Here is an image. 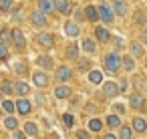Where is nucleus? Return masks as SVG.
<instances>
[{
    "instance_id": "1a4fd4ad",
    "label": "nucleus",
    "mask_w": 147,
    "mask_h": 139,
    "mask_svg": "<svg viewBox=\"0 0 147 139\" xmlns=\"http://www.w3.org/2000/svg\"><path fill=\"white\" fill-rule=\"evenodd\" d=\"M129 105H131L133 109H141V107L145 105V97H143L141 93H137V91H135V93H131V95H129Z\"/></svg>"
},
{
    "instance_id": "b1692460",
    "label": "nucleus",
    "mask_w": 147,
    "mask_h": 139,
    "mask_svg": "<svg viewBox=\"0 0 147 139\" xmlns=\"http://www.w3.org/2000/svg\"><path fill=\"white\" fill-rule=\"evenodd\" d=\"M129 49H131V55H133V57H143V53H145L141 43H131Z\"/></svg>"
},
{
    "instance_id": "79ce46f5",
    "label": "nucleus",
    "mask_w": 147,
    "mask_h": 139,
    "mask_svg": "<svg viewBox=\"0 0 147 139\" xmlns=\"http://www.w3.org/2000/svg\"><path fill=\"white\" fill-rule=\"evenodd\" d=\"M113 111H115V113H125V105L115 103V105H113Z\"/></svg>"
},
{
    "instance_id": "de8ad7c7",
    "label": "nucleus",
    "mask_w": 147,
    "mask_h": 139,
    "mask_svg": "<svg viewBox=\"0 0 147 139\" xmlns=\"http://www.w3.org/2000/svg\"><path fill=\"white\" fill-rule=\"evenodd\" d=\"M115 45H117V49H123V40L121 38H115Z\"/></svg>"
},
{
    "instance_id": "20e7f679",
    "label": "nucleus",
    "mask_w": 147,
    "mask_h": 139,
    "mask_svg": "<svg viewBox=\"0 0 147 139\" xmlns=\"http://www.w3.org/2000/svg\"><path fill=\"white\" fill-rule=\"evenodd\" d=\"M12 43H14L16 51H24V47H26V38H24V34H22L20 28H14V30H12Z\"/></svg>"
},
{
    "instance_id": "cd10ccee",
    "label": "nucleus",
    "mask_w": 147,
    "mask_h": 139,
    "mask_svg": "<svg viewBox=\"0 0 147 139\" xmlns=\"http://www.w3.org/2000/svg\"><path fill=\"white\" fill-rule=\"evenodd\" d=\"M133 137V127H121L119 129V139H131Z\"/></svg>"
},
{
    "instance_id": "7ed1b4c3",
    "label": "nucleus",
    "mask_w": 147,
    "mask_h": 139,
    "mask_svg": "<svg viewBox=\"0 0 147 139\" xmlns=\"http://www.w3.org/2000/svg\"><path fill=\"white\" fill-rule=\"evenodd\" d=\"M32 83L38 89H45V87H49V75L45 71H34L32 73Z\"/></svg>"
},
{
    "instance_id": "0eeeda50",
    "label": "nucleus",
    "mask_w": 147,
    "mask_h": 139,
    "mask_svg": "<svg viewBox=\"0 0 147 139\" xmlns=\"http://www.w3.org/2000/svg\"><path fill=\"white\" fill-rule=\"evenodd\" d=\"M30 109H32V103H30L26 97H22V99L16 101V113H20V115H28Z\"/></svg>"
},
{
    "instance_id": "dca6fc26",
    "label": "nucleus",
    "mask_w": 147,
    "mask_h": 139,
    "mask_svg": "<svg viewBox=\"0 0 147 139\" xmlns=\"http://www.w3.org/2000/svg\"><path fill=\"white\" fill-rule=\"evenodd\" d=\"M85 14H87V20H91V22H97V20L101 18L97 6H87V8H85Z\"/></svg>"
},
{
    "instance_id": "ea45409f",
    "label": "nucleus",
    "mask_w": 147,
    "mask_h": 139,
    "mask_svg": "<svg viewBox=\"0 0 147 139\" xmlns=\"http://www.w3.org/2000/svg\"><path fill=\"white\" fill-rule=\"evenodd\" d=\"M91 135H89V131H85V129H79L77 131V139H89Z\"/></svg>"
},
{
    "instance_id": "473e14b6",
    "label": "nucleus",
    "mask_w": 147,
    "mask_h": 139,
    "mask_svg": "<svg viewBox=\"0 0 147 139\" xmlns=\"http://www.w3.org/2000/svg\"><path fill=\"white\" fill-rule=\"evenodd\" d=\"M2 109H4L6 113H14V111H16V105H14L12 101H2Z\"/></svg>"
},
{
    "instance_id": "412c9836",
    "label": "nucleus",
    "mask_w": 147,
    "mask_h": 139,
    "mask_svg": "<svg viewBox=\"0 0 147 139\" xmlns=\"http://www.w3.org/2000/svg\"><path fill=\"white\" fill-rule=\"evenodd\" d=\"M24 133H26L28 137H36V135H38V127H36V123L28 121V123L24 125Z\"/></svg>"
},
{
    "instance_id": "f3484780",
    "label": "nucleus",
    "mask_w": 147,
    "mask_h": 139,
    "mask_svg": "<svg viewBox=\"0 0 147 139\" xmlns=\"http://www.w3.org/2000/svg\"><path fill=\"white\" fill-rule=\"evenodd\" d=\"M95 36H97L99 43H107V40H109V30H107L105 26H97V28H95Z\"/></svg>"
},
{
    "instance_id": "09e8293b",
    "label": "nucleus",
    "mask_w": 147,
    "mask_h": 139,
    "mask_svg": "<svg viewBox=\"0 0 147 139\" xmlns=\"http://www.w3.org/2000/svg\"><path fill=\"white\" fill-rule=\"evenodd\" d=\"M103 139H117V137H115V135H113V133H107V135H105V137H103Z\"/></svg>"
},
{
    "instance_id": "4468645a",
    "label": "nucleus",
    "mask_w": 147,
    "mask_h": 139,
    "mask_svg": "<svg viewBox=\"0 0 147 139\" xmlns=\"http://www.w3.org/2000/svg\"><path fill=\"white\" fill-rule=\"evenodd\" d=\"M38 6H40V12H45V14H51L57 8L55 0H38Z\"/></svg>"
},
{
    "instance_id": "2eb2a0df",
    "label": "nucleus",
    "mask_w": 147,
    "mask_h": 139,
    "mask_svg": "<svg viewBox=\"0 0 147 139\" xmlns=\"http://www.w3.org/2000/svg\"><path fill=\"white\" fill-rule=\"evenodd\" d=\"M131 127H133V131H137V133H145V131H147V121H145L143 117H135Z\"/></svg>"
},
{
    "instance_id": "f704fd0d",
    "label": "nucleus",
    "mask_w": 147,
    "mask_h": 139,
    "mask_svg": "<svg viewBox=\"0 0 147 139\" xmlns=\"http://www.w3.org/2000/svg\"><path fill=\"white\" fill-rule=\"evenodd\" d=\"M12 2H14V0H2V2H0V10H2V12H8V10L12 8Z\"/></svg>"
},
{
    "instance_id": "2f4dec72",
    "label": "nucleus",
    "mask_w": 147,
    "mask_h": 139,
    "mask_svg": "<svg viewBox=\"0 0 147 139\" xmlns=\"http://www.w3.org/2000/svg\"><path fill=\"white\" fill-rule=\"evenodd\" d=\"M4 127H6V129H10V131H12V129H16V127H18L16 117H6V119H4Z\"/></svg>"
},
{
    "instance_id": "423d86ee",
    "label": "nucleus",
    "mask_w": 147,
    "mask_h": 139,
    "mask_svg": "<svg viewBox=\"0 0 147 139\" xmlns=\"http://www.w3.org/2000/svg\"><path fill=\"white\" fill-rule=\"evenodd\" d=\"M119 85L115 83V81H107L105 85H103V93H105V97H117L119 95Z\"/></svg>"
},
{
    "instance_id": "4c0bfd02",
    "label": "nucleus",
    "mask_w": 147,
    "mask_h": 139,
    "mask_svg": "<svg viewBox=\"0 0 147 139\" xmlns=\"http://www.w3.org/2000/svg\"><path fill=\"white\" fill-rule=\"evenodd\" d=\"M14 71H16L18 75H24V73H26V67H24L22 63H16V65H14Z\"/></svg>"
},
{
    "instance_id": "7c9ffc66",
    "label": "nucleus",
    "mask_w": 147,
    "mask_h": 139,
    "mask_svg": "<svg viewBox=\"0 0 147 139\" xmlns=\"http://www.w3.org/2000/svg\"><path fill=\"white\" fill-rule=\"evenodd\" d=\"M2 93H4V95H12V93H16V87H14L10 81H4V83H2Z\"/></svg>"
},
{
    "instance_id": "a211bd4d",
    "label": "nucleus",
    "mask_w": 147,
    "mask_h": 139,
    "mask_svg": "<svg viewBox=\"0 0 147 139\" xmlns=\"http://www.w3.org/2000/svg\"><path fill=\"white\" fill-rule=\"evenodd\" d=\"M55 4H57V10L61 14H67L71 10V0H55Z\"/></svg>"
},
{
    "instance_id": "58836bf2",
    "label": "nucleus",
    "mask_w": 147,
    "mask_h": 139,
    "mask_svg": "<svg viewBox=\"0 0 147 139\" xmlns=\"http://www.w3.org/2000/svg\"><path fill=\"white\" fill-rule=\"evenodd\" d=\"M133 85H135V89H137V93L143 89V79L141 77H135V81H133Z\"/></svg>"
},
{
    "instance_id": "49530a36",
    "label": "nucleus",
    "mask_w": 147,
    "mask_h": 139,
    "mask_svg": "<svg viewBox=\"0 0 147 139\" xmlns=\"http://www.w3.org/2000/svg\"><path fill=\"white\" fill-rule=\"evenodd\" d=\"M26 137V133H22V131H14V139H24Z\"/></svg>"
},
{
    "instance_id": "bb28decb",
    "label": "nucleus",
    "mask_w": 147,
    "mask_h": 139,
    "mask_svg": "<svg viewBox=\"0 0 147 139\" xmlns=\"http://www.w3.org/2000/svg\"><path fill=\"white\" fill-rule=\"evenodd\" d=\"M83 49L91 55V53H95V51H97V45H95V40H93V38H85V40H83Z\"/></svg>"
},
{
    "instance_id": "39448f33",
    "label": "nucleus",
    "mask_w": 147,
    "mask_h": 139,
    "mask_svg": "<svg viewBox=\"0 0 147 139\" xmlns=\"http://www.w3.org/2000/svg\"><path fill=\"white\" fill-rule=\"evenodd\" d=\"M30 22H32L34 26H38V28H42V26H47V14L40 12V10H34V12L30 14Z\"/></svg>"
},
{
    "instance_id": "72a5a7b5",
    "label": "nucleus",
    "mask_w": 147,
    "mask_h": 139,
    "mask_svg": "<svg viewBox=\"0 0 147 139\" xmlns=\"http://www.w3.org/2000/svg\"><path fill=\"white\" fill-rule=\"evenodd\" d=\"M85 18H87L85 10H83V8H77V10H75V22H83Z\"/></svg>"
},
{
    "instance_id": "a18cd8bd",
    "label": "nucleus",
    "mask_w": 147,
    "mask_h": 139,
    "mask_svg": "<svg viewBox=\"0 0 147 139\" xmlns=\"http://www.w3.org/2000/svg\"><path fill=\"white\" fill-rule=\"evenodd\" d=\"M119 89H121V91H127V81H125V79L119 81Z\"/></svg>"
},
{
    "instance_id": "aec40b11",
    "label": "nucleus",
    "mask_w": 147,
    "mask_h": 139,
    "mask_svg": "<svg viewBox=\"0 0 147 139\" xmlns=\"http://www.w3.org/2000/svg\"><path fill=\"white\" fill-rule=\"evenodd\" d=\"M30 93V85H26V83H16V97H26Z\"/></svg>"
},
{
    "instance_id": "e433bc0d",
    "label": "nucleus",
    "mask_w": 147,
    "mask_h": 139,
    "mask_svg": "<svg viewBox=\"0 0 147 139\" xmlns=\"http://www.w3.org/2000/svg\"><path fill=\"white\" fill-rule=\"evenodd\" d=\"M0 57H2V61H6L8 59V47L2 43V45H0Z\"/></svg>"
},
{
    "instance_id": "6e6552de",
    "label": "nucleus",
    "mask_w": 147,
    "mask_h": 139,
    "mask_svg": "<svg viewBox=\"0 0 147 139\" xmlns=\"http://www.w3.org/2000/svg\"><path fill=\"white\" fill-rule=\"evenodd\" d=\"M38 43H40L42 49H53L55 47V36L51 32H40L38 34Z\"/></svg>"
},
{
    "instance_id": "a19ab883",
    "label": "nucleus",
    "mask_w": 147,
    "mask_h": 139,
    "mask_svg": "<svg viewBox=\"0 0 147 139\" xmlns=\"http://www.w3.org/2000/svg\"><path fill=\"white\" fill-rule=\"evenodd\" d=\"M135 22H137V24H145V16H143V12H135Z\"/></svg>"
},
{
    "instance_id": "c9c22d12",
    "label": "nucleus",
    "mask_w": 147,
    "mask_h": 139,
    "mask_svg": "<svg viewBox=\"0 0 147 139\" xmlns=\"http://www.w3.org/2000/svg\"><path fill=\"white\" fill-rule=\"evenodd\" d=\"M10 38H12V30H8V28H4V30H2V43L6 45V43H8Z\"/></svg>"
},
{
    "instance_id": "4be33fe9",
    "label": "nucleus",
    "mask_w": 147,
    "mask_h": 139,
    "mask_svg": "<svg viewBox=\"0 0 147 139\" xmlns=\"http://www.w3.org/2000/svg\"><path fill=\"white\" fill-rule=\"evenodd\" d=\"M89 81H91L93 85H101V83H103V73H101V71H91V73H89Z\"/></svg>"
},
{
    "instance_id": "a878e982",
    "label": "nucleus",
    "mask_w": 147,
    "mask_h": 139,
    "mask_svg": "<svg viewBox=\"0 0 147 139\" xmlns=\"http://www.w3.org/2000/svg\"><path fill=\"white\" fill-rule=\"evenodd\" d=\"M101 129H103V121H101V119H91V121H89V131L99 133Z\"/></svg>"
},
{
    "instance_id": "6ab92c4d",
    "label": "nucleus",
    "mask_w": 147,
    "mask_h": 139,
    "mask_svg": "<svg viewBox=\"0 0 147 139\" xmlns=\"http://www.w3.org/2000/svg\"><path fill=\"white\" fill-rule=\"evenodd\" d=\"M36 65L42 67V69H51V67H53V59H51L49 55H40V57L36 59Z\"/></svg>"
},
{
    "instance_id": "393cba45",
    "label": "nucleus",
    "mask_w": 147,
    "mask_h": 139,
    "mask_svg": "<svg viewBox=\"0 0 147 139\" xmlns=\"http://www.w3.org/2000/svg\"><path fill=\"white\" fill-rule=\"evenodd\" d=\"M79 57V45H69V49H67V59L69 61H75Z\"/></svg>"
},
{
    "instance_id": "ddd939ff",
    "label": "nucleus",
    "mask_w": 147,
    "mask_h": 139,
    "mask_svg": "<svg viewBox=\"0 0 147 139\" xmlns=\"http://www.w3.org/2000/svg\"><path fill=\"white\" fill-rule=\"evenodd\" d=\"M73 95V91H71V87H67V85H59L57 89H55V97L57 99H69Z\"/></svg>"
},
{
    "instance_id": "37998d69",
    "label": "nucleus",
    "mask_w": 147,
    "mask_h": 139,
    "mask_svg": "<svg viewBox=\"0 0 147 139\" xmlns=\"http://www.w3.org/2000/svg\"><path fill=\"white\" fill-rule=\"evenodd\" d=\"M63 123L71 127V125H73V117H71V115H65V117H63Z\"/></svg>"
},
{
    "instance_id": "f03ea898",
    "label": "nucleus",
    "mask_w": 147,
    "mask_h": 139,
    "mask_svg": "<svg viewBox=\"0 0 147 139\" xmlns=\"http://www.w3.org/2000/svg\"><path fill=\"white\" fill-rule=\"evenodd\" d=\"M99 14H101V20L107 22V24H111L113 18H115V10H111V6L107 2H101L99 4Z\"/></svg>"
},
{
    "instance_id": "c85d7f7f",
    "label": "nucleus",
    "mask_w": 147,
    "mask_h": 139,
    "mask_svg": "<svg viewBox=\"0 0 147 139\" xmlns=\"http://www.w3.org/2000/svg\"><path fill=\"white\" fill-rule=\"evenodd\" d=\"M123 69H125V71H133V69H135V59L129 57V55L123 57Z\"/></svg>"
},
{
    "instance_id": "5701e85b",
    "label": "nucleus",
    "mask_w": 147,
    "mask_h": 139,
    "mask_svg": "<svg viewBox=\"0 0 147 139\" xmlns=\"http://www.w3.org/2000/svg\"><path fill=\"white\" fill-rule=\"evenodd\" d=\"M107 125H109L111 129H121V119H119V115H109V117H107Z\"/></svg>"
},
{
    "instance_id": "c756f323",
    "label": "nucleus",
    "mask_w": 147,
    "mask_h": 139,
    "mask_svg": "<svg viewBox=\"0 0 147 139\" xmlns=\"http://www.w3.org/2000/svg\"><path fill=\"white\" fill-rule=\"evenodd\" d=\"M79 71L81 73H91V61L89 59H81L79 61Z\"/></svg>"
},
{
    "instance_id": "9d476101",
    "label": "nucleus",
    "mask_w": 147,
    "mask_h": 139,
    "mask_svg": "<svg viewBox=\"0 0 147 139\" xmlns=\"http://www.w3.org/2000/svg\"><path fill=\"white\" fill-rule=\"evenodd\" d=\"M63 30H65V34H67V36H71V38H75V36H79V34H81V28H79V24H77V22H65Z\"/></svg>"
},
{
    "instance_id": "9b49d317",
    "label": "nucleus",
    "mask_w": 147,
    "mask_h": 139,
    "mask_svg": "<svg viewBox=\"0 0 147 139\" xmlns=\"http://www.w3.org/2000/svg\"><path fill=\"white\" fill-rule=\"evenodd\" d=\"M113 10L117 16H127V12H129L125 0H113Z\"/></svg>"
},
{
    "instance_id": "c03bdc74",
    "label": "nucleus",
    "mask_w": 147,
    "mask_h": 139,
    "mask_svg": "<svg viewBox=\"0 0 147 139\" xmlns=\"http://www.w3.org/2000/svg\"><path fill=\"white\" fill-rule=\"evenodd\" d=\"M12 18H14V20H20V18H22V16H20V10H18V8H16V10H12Z\"/></svg>"
},
{
    "instance_id": "f257e3e1",
    "label": "nucleus",
    "mask_w": 147,
    "mask_h": 139,
    "mask_svg": "<svg viewBox=\"0 0 147 139\" xmlns=\"http://www.w3.org/2000/svg\"><path fill=\"white\" fill-rule=\"evenodd\" d=\"M121 67H123V59L117 53H109L105 57V71L107 73H117Z\"/></svg>"
},
{
    "instance_id": "f8f14e48",
    "label": "nucleus",
    "mask_w": 147,
    "mask_h": 139,
    "mask_svg": "<svg viewBox=\"0 0 147 139\" xmlns=\"http://www.w3.org/2000/svg\"><path fill=\"white\" fill-rule=\"evenodd\" d=\"M71 69L67 67V65H61L59 69H57V81H61V83H65V81H69L71 79Z\"/></svg>"
}]
</instances>
